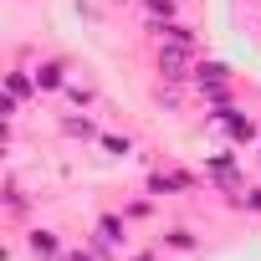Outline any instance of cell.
Returning <instances> with one entry per match:
<instances>
[{"label": "cell", "mask_w": 261, "mask_h": 261, "mask_svg": "<svg viewBox=\"0 0 261 261\" xmlns=\"http://www.w3.org/2000/svg\"><path fill=\"white\" fill-rule=\"evenodd\" d=\"M36 87H41V92L62 87V62H46V67H36Z\"/></svg>", "instance_id": "6da1fadb"}, {"label": "cell", "mask_w": 261, "mask_h": 261, "mask_svg": "<svg viewBox=\"0 0 261 261\" xmlns=\"http://www.w3.org/2000/svg\"><path fill=\"white\" fill-rule=\"evenodd\" d=\"M6 87H11V102H6V113H11V118H16V102H21V97H26V92H31V82H26V77H21V72H11V82H6Z\"/></svg>", "instance_id": "7a4b0ae2"}, {"label": "cell", "mask_w": 261, "mask_h": 261, "mask_svg": "<svg viewBox=\"0 0 261 261\" xmlns=\"http://www.w3.org/2000/svg\"><path fill=\"white\" fill-rule=\"evenodd\" d=\"M31 251H36V256H51V251H57V236H51V230H31Z\"/></svg>", "instance_id": "3957f363"}, {"label": "cell", "mask_w": 261, "mask_h": 261, "mask_svg": "<svg viewBox=\"0 0 261 261\" xmlns=\"http://www.w3.org/2000/svg\"><path fill=\"white\" fill-rule=\"evenodd\" d=\"M169 246H174V251H190L195 241H190V230H169Z\"/></svg>", "instance_id": "277c9868"}, {"label": "cell", "mask_w": 261, "mask_h": 261, "mask_svg": "<svg viewBox=\"0 0 261 261\" xmlns=\"http://www.w3.org/2000/svg\"><path fill=\"white\" fill-rule=\"evenodd\" d=\"M230 134H236V139H256V128H251L246 118H236V123H230Z\"/></svg>", "instance_id": "5b68a950"}, {"label": "cell", "mask_w": 261, "mask_h": 261, "mask_svg": "<svg viewBox=\"0 0 261 261\" xmlns=\"http://www.w3.org/2000/svg\"><path fill=\"white\" fill-rule=\"evenodd\" d=\"M149 11L154 16H174V0H149Z\"/></svg>", "instance_id": "8992f818"}, {"label": "cell", "mask_w": 261, "mask_h": 261, "mask_svg": "<svg viewBox=\"0 0 261 261\" xmlns=\"http://www.w3.org/2000/svg\"><path fill=\"white\" fill-rule=\"evenodd\" d=\"M67 261H87V256H67Z\"/></svg>", "instance_id": "52a82bcc"}, {"label": "cell", "mask_w": 261, "mask_h": 261, "mask_svg": "<svg viewBox=\"0 0 261 261\" xmlns=\"http://www.w3.org/2000/svg\"><path fill=\"white\" fill-rule=\"evenodd\" d=\"M139 261H154V256H139Z\"/></svg>", "instance_id": "ba28073f"}]
</instances>
